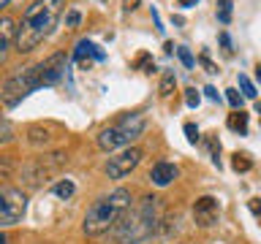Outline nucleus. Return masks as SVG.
Returning <instances> with one entry per match:
<instances>
[{
  "label": "nucleus",
  "instance_id": "obj_1",
  "mask_svg": "<svg viewBox=\"0 0 261 244\" xmlns=\"http://www.w3.org/2000/svg\"><path fill=\"white\" fill-rule=\"evenodd\" d=\"M65 8V0H33V3L24 8L22 22L16 27V52L19 54H30L44 44V41L55 33L57 19H60Z\"/></svg>",
  "mask_w": 261,
  "mask_h": 244
},
{
  "label": "nucleus",
  "instance_id": "obj_2",
  "mask_svg": "<svg viewBox=\"0 0 261 244\" xmlns=\"http://www.w3.org/2000/svg\"><path fill=\"white\" fill-rule=\"evenodd\" d=\"M163 211L158 195H144L142 201L130 203V209L122 215V220L112 228L114 244H139L147 241L161 228Z\"/></svg>",
  "mask_w": 261,
  "mask_h": 244
},
{
  "label": "nucleus",
  "instance_id": "obj_3",
  "mask_svg": "<svg viewBox=\"0 0 261 244\" xmlns=\"http://www.w3.org/2000/svg\"><path fill=\"white\" fill-rule=\"evenodd\" d=\"M130 203H134V195H130L128 187H114V190L98 195V198L90 203L85 220H82V231L87 236L109 233L122 220V215L130 209Z\"/></svg>",
  "mask_w": 261,
  "mask_h": 244
},
{
  "label": "nucleus",
  "instance_id": "obj_4",
  "mask_svg": "<svg viewBox=\"0 0 261 244\" xmlns=\"http://www.w3.org/2000/svg\"><path fill=\"white\" fill-rule=\"evenodd\" d=\"M147 130V117L144 114H125L120 122H114V125L103 128L101 133H98V146H101L103 152H117V149H125V146H134L139 138L144 136Z\"/></svg>",
  "mask_w": 261,
  "mask_h": 244
},
{
  "label": "nucleus",
  "instance_id": "obj_5",
  "mask_svg": "<svg viewBox=\"0 0 261 244\" xmlns=\"http://www.w3.org/2000/svg\"><path fill=\"white\" fill-rule=\"evenodd\" d=\"M36 89H41V65L38 63L14 71L11 76L3 81V87H0V101H3L8 109H14V106H19L24 98L30 93H36Z\"/></svg>",
  "mask_w": 261,
  "mask_h": 244
},
{
  "label": "nucleus",
  "instance_id": "obj_6",
  "mask_svg": "<svg viewBox=\"0 0 261 244\" xmlns=\"http://www.w3.org/2000/svg\"><path fill=\"white\" fill-rule=\"evenodd\" d=\"M65 163H68V155L65 152H49V155H38V158L28 160L24 166L19 168V176H22V185L28 187H41L49 176H55Z\"/></svg>",
  "mask_w": 261,
  "mask_h": 244
},
{
  "label": "nucleus",
  "instance_id": "obj_7",
  "mask_svg": "<svg viewBox=\"0 0 261 244\" xmlns=\"http://www.w3.org/2000/svg\"><path fill=\"white\" fill-rule=\"evenodd\" d=\"M144 152L139 149V146H125V149H117L112 152L109 158H106V166H103V174L114 179V182H120V179L130 176L136 171V166L142 163Z\"/></svg>",
  "mask_w": 261,
  "mask_h": 244
},
{
  "label": "nucleus",
  "instance_id": "obj_8",
  "mask_svg": "<svg viewBox=\"0 0 261 244\" xmlns=\"http://www.w3.org/2000/svg\"><path fill=\"white\" fill-rule=\"evenodd\" d=\"M28 209V195L16 187L0 185V228H11L22 220Z\"/></svg>",
  "mask_w": 261,
  "mask_h": 244
},
{
  "label": "nucleus",
  "instance_id": "obj_9",
  "mask_svg": "<svg viewBox=\"0 0 261 244\" xmlns=\"http://www.w3.org/2000/svg\"><path fill=\"white\" fill-rule=\"evenodd\" d=\"M220 217V203L215 195H201L193 201V220L199 228H212Z\"/></svg>",
  "mask_w": 261,
  "mask_h": 244
},
{
  "label": "nucleus",
  "instance_id": "obj_10",
  "mask_svg": "<svg viewBox=\"0 0 261 244\" xmlns=\"http://www.w3.org/2000/svg\"><path fill=\"white\" fill-rule=\"evenodd\" d=\"M65 63H68L65 52H55L46 60H41V87H55L65 76Z\"/></svg>",
  "mask_w": 261,
  "mask_h": 244
},
{
  "label": "nucleus",
  "instance_id": "obj_11",
  "mask_svg": "<svg viewBox=\"0 0 261 244\" xmlns=\"http://www.w3.org/2000/svg\"><path fill=\"white\" fill-rule=\"evenodd\" d=\"M14 41H16V22L11 16H0V68L6 65L8 54H11Z\"/></svg>",
  "mask_w": 261,
  "mask_h": 244
},
{
  "label": "nucleus",
  "instance_id": "obj_12",
  "mask_svg": "<svg viewBox=\"0 0 261 244\" xmlns=\"http://www.w3.org/2000/svg\"><path fill=\"white\" fill-rule=\"evenodd\" d=\"M177 174H179V171H177L174 163L161 160V163H155L152 171H150V182H152L155 187H169V185L177 179Z\"/></svg>",
  "mask_w": 261,
  "mask_h": 244
},
{
  "label": "nucleus",
  "instance_id": "obj_13",
  "mask_svg": "<svg viewBox=\"0 0 261 244\" xmlns=\"http://www.w3.org/2000/svg\"><path fill=\"white\" fill-rule=\"evenodd\" d=\"M73 60H85V57H95V60H103V52H101V49H98L95 44H93V41H87V38H82L79 41V44L76 46H73Z\"/></svg>",
  "mask_w": 261,
  "mask_h": 244
},
{
  "label": "nucleus",
  "instance_id": "obj_14",
  "mask_svg": "<svg viewBox=\"0 0 261 244\" xmlns=\"http://www.w3.org/2000/svg\"><path fill=\"white\" fill-rule=\"evenodd\" d=\"M52 133H49V128H44V125H30L28 128V141H30V146H49L52 144Z\"/></svg>",
  "mask_w": 261,
  "mask_h": 244
},
{
  "label": "nucleus",
  "instance_id": "obj_15",
  "mask_svg": "<svg viewBox=\"0 0 261 244\" xmlns=\"http://www.w3.org/2000/svg\"><path fill=\"white\" fill-rule=\"evenodd\" d=\"M226 125L231 128L234 133H240V136H245V133H248V114H245L242 109H240V111H234V114H228Z\"/></svg>",
  "mask_w": 261,
  "mask_h": 244
},
{
  "label": "nucleus",
  "instance_id": "obj_16",
  "mask_svg": "<svg viewBox=\"0 0 261 244\" xmlns=\"http://www.w3.org/2000/svg\"><path fill=\"white\" fill-rule=\"evenodd\" d=\"M55 195H60V198H71L73 193H76V185H73V179H60L55 187H52Z\"/></svg>",
  "mask_w": 261,
  "mask_h": 244
},
{
  "label": "nucleus",
  "instance_id": "obj_17",
  "mask_svg": "<svg viewBox=\"0 0 261 244\" xmlns=\"http://www.w3.org/2000/svg\"><path fill=\"white\" fill-rule=\"evenodd\" d=\"M174 87H177V76L171 71H166L163 73V79H161V87H158V93L163 95V98H169L171 93H174Z\"/></svg>",
  "mask_w": 261,
  "mask_h": 244
},
{
  "label": "nucleus",
  "instance_id": "obj_18",
  "mask_svg": "<svg viewBox=\"0 0 261 244\" xmlns=\"http://www.w3.org/2000/svg\"><path fill=\"white\" fill-rule=\"evenodd\" d=\"M14 171H16L14 160L8 158V155H0V185H3L6 179H11V176H14Z\"/></svg>",
  "mask_w": 261,
  "mask_h": 244
},
{
  "label": "nucleus",
  "instance_id": "obj_19",
  "mask_svg": "<svg viewBox=\"0 0 261 244\" xmlns=\"http://www.w3.org/2000/svg\"><path fill=\"white\" fill-rule=\"evenodd\" d=\"M231 6H234V0H218V22L220 24H228L231 22Z\"/></svg>",
  "mask_w": 261,
  "mask_h": 244
},
{
  "label": "nucleus",
  "instance_id": "obj_20",
  "mask_svg": "<svg viewBox=\"0 0 261 244\" xmlns=\"http://www.w3.org/2000/svg\"><path fill=\"white\" fill-rule=\"evenodd\" d=\"M16 138V130H14V125L8 119H0V146H6V144H11Z\"/></svg>",
  "mask_w": 261,
  "mask_h": 244
},
{
  "label": "nucleus",
  "instance_id": "obj_21",
  "mask_svg": "<svg viewBox=\"0 0 261 244\" xmlns=\"http://www.w3.org/2000/svg\"><path fill=\"white\" fill-rule=\"evenodd\" d=\"M231 168L237 171V174H245V171H250V168H253V163H250L248 155H240V152H237V155H234V160H231Z\"/></svg>",
  "mask_w": 261,
  "mask_h": 244
},
{
  "label": "nucleus",
  "instance_id": "obj_22",
  "mask_svg": "<svg viewBox=\"0 0 261 244\" xmlns=\"http://www.w3.org/2000/svg\"><path fill=\"white\" fill-rule=\"evenodd\" d=\"M240 89H242V98H248V101H256V87H253V81L245 76V73H240Z\"/></svg>",
  "mask_w": 261,
  "mask_h": 244
},
{
  "label": "nucleus",
  "instance_id": "obj_23",
  "mask_svg": "<svg viewBox=\"0 0 261 244\" xmlns=\"http://www.w3.org/2000/svg\"><path fill=\"white\" fill-rule=\"evenodd\" d=\"M226 101L231 103V109H234V111H240V109H242V103H245V98H242L240 89H234V87H231V89H226Z\"/></svg>",
  "mask_w": 261,
  "mask_h": 244
},
{
  "label": "nucleus",
  "instance_id": "obj_24",
  "mask_svg": "<svg viewBox=\"0 0 261 244\" xmlns=\"http://www.w3.org/2000/svg\"><path fill=\"white\" fill-rule=\"evenodd\" d=\"M177 57H179V63H182L185 68H193V65H196V57L191 54V49H188V46H177Z\"/></svg>",
  "mask_w": 261,
  "mask_h": 244
},
{
  "label": "nucleus",
  "instance_id": "obj_25",
  "mask_svg": "<svg viewBox=\"0 0 261 244\" xmlns=\"http://www.w3.org/2000/svg\"><path fill=\"white\" fill-rule=\"evenodd\" d=\"M185 103H188V109H196V106L201 103V95L196 93L193 87H188V89H185Z\"/></svg>",
  "mask_w": 261,
  "mask_h": 244
},
{
  "label": "nucleus",
  "instance_id": "obj_26",
  "mask_svg": "<svg viewBox=\"0 0 261 244\" xmlns=\"http://www.w3.org/2000/svg\"><path fill=\"white\" fill-rule=\"evenodd\" d=\"M79 22H82V14L76 8H71V11L65 14V27H79Z\"/></svg>",
  "mask_w": 261,
  "mask_h": 244
},
{
  "label": "nucleus",
  "instance_id": "obj_27",
  "mask_svg": "<svg viewBox=\"0 0 261 244\" xmlns=\"http://www.w3.org/2000/svg\"><path fill=\"white\" fill-rule=\"evenodd\" d=\"M185 136H188V141H191V144H196V141H199V128H196L193 122H185Z\"/></svg>",
  "mask_w": 261,
  "mask_h": 244
},
{
  "label": "nucleus",
  "instance_id": "obj_28",
  "mask_svg": "<svg viewBox=\"0 0 261 244\" xmlns=\"http://www.w3.org/2000/svg\"><path fill=\"white\" fill-rule=\"evenodd\" d=\"M204 93H207V98H210V101H215V103H220V93H218V89L212 87V84H207V87H204Z\"/></svg>",
  "mask_w": 261,
  "mask_h": 244
},
{
  "label": "nucleus",
  "instance_id": "obj_29",
  "mask_svg": "<svg viewBox=\"0 0 261 244\" xmlns=\"http://www.w3.org/2000/svg\"><path fill=\"white\" fill-rule=\"evenodd\" d=\"M248 206H250L253 215H256V217L261 220V201H258V198H250V201H248Z\"/></svg>",
  "mask_w": 261,
  "mask_h": 244
},
{
  "label": "nucleus",
  "instance_id": "obj_30",
  "mask_svg": "<svg viewBox=\"0 0 261 244\" xmlns=\"http://www.w3.org/2000/svg\"><path fill=\"white\" fill-rule=\"evenodd\" d=\"M152 22H155V27H158V33H163V22H161V14L152 8Z\"/></svg>",
  "mask_w": 261,
  "mask_h": 244
},
{
  "label": "nucleus",
  "instance_id": "obj_31",
  "mask_svg": "<svg viewBox=\"0 0 261 244\" xmlns=\"http://www.w3.org/2000/svg\"><path fill=\"white\" fill-rule=\"evenodd\" d=\"M142 6V0H125V11H136Z\"/></svg>",
  "mask_w": 261,
  "mask_h": 244
},
{
  "label": "nucleus",
  "instance_id": "obj_32",
  "mask_svg": "<svg viewBox=\"0 0 261 244\" xmlns=\"http://www.w3.org/2000/svg\"><path fill=\"white\" fill-rule=\"evenodd\" d=\"M220 44L226 46V52H231V41H228V33H220Z\"/></svg>",
  "mask_w": 261,
  "mask_h": 244
},
{
  "label": "nucleus",
  "instance_id": "obj_33",
  "mask_svg": "<svg viewBox=\"0 0 261 244\" xmlns=\"http://www.w3.org/2000/svg\"><path fill=\"white\" fill-rule=\"evenodd\" d=\"M177 6H182V8H193V6H199V0H177Z\"/></svg>",
  "mask_w": 261,
  "mask_h": 244
},
{
  "label": "nucleus",
  "instance_id": "obj_34",
  "mask_svg": "<svg viewBox=\"0 0 261 244\" xmlns=\"http://www.w3.org/2000/svg\"><path fill=\"white\" fill-rule=\"evenodd\" d=\"M253 71H256V79H258V84H261V63L256 65V68H253Z\"/></svg>",
  "mask_w": 261,
  "mask_h": 244
},
{
  "label": "nucleus",
  "instance_id": "obj_35",
  "mask_svg": "<svg viewBox=\"0 0 261 244\" xmlns=\"http://www.w3.org/2000/svg\"><path fill=\"white\" fill-rule=\"evenodd\" d=\"M0 244H11V239H8L6 233H0Z\"/></svg>",
  "mask_w": 261,
  "mask_h": 244
},
{
  "label": "nucleus",
  "instance_id": "obj_36",
  "mask_svg": "<svg viewBox=\"0 0 261 244\" xmlns=\"http://www.w3.org/2000/svg\"><path fill=\"white\" fill-rule=\"evenodd\" d=\"M256 111H258V114H261V101H258V103H256Z\"/></svg>",
  "mask_w": 261,
  "mask_h": 244
}]
</instances>
